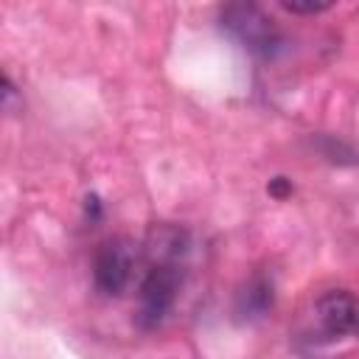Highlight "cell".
<instances>
[{
	"label": "cell",
	"mask_w": 359,
	"mask_h": 359,
	"mask_svg": "<svg viewBox=\"0 0 359 359\" xmlns=\"http://www.w3.org/2000/svg\"><path fill=\"white\" fill-rule=\"evenodd\" d=\"M188 252V233L174 224H157L146 236L149 264H180Z\"/></svg>",
	"instance_id": "cell-5"
},
{
	"label": "cell",
	"mask_w": 359,
	"mask_h": 359,
	"mask_svg": "<svg viewBox=\"0 0 359 359\" xmlns=\"http://www.w3.org/2000/svg\"><path fill=\"white\" fill-rule=\"evenodd\" d=\"M137 250L129 238H109L93 258V283L104 297H121L132 280Z\"/></svg>",
	"instance_id": "cell-3"
},
{
	"label": "cell",
	"mask_w": 359,
	"mask_h": 359,
	"mask_svg": "<svg viewBox=\"0 0 359 359\" xmlns=\"http://www.w3.org/2000/svg\"><path fill=\"white\" fill-rule=\"evenodd\" d=\"M317 320L328 337L359 334V300L348 289H331L317 297Z\"/></svg>",
	"instance_id": "cell-4"
},
{
	"label": "cell",
	"mask_w": 359,
	"mask_h": 359,
	"mask_svg": "<svg viewBox=\"0 0 359 359\" xmlns=\"http://www.w3.org/2000/svg\"><path fill=\"white\" fill-rule=\"evenodd\" d=\"M219 22L244 50H250L258 59H272L283 45V36L275 28L272 17H266L264 8L255 6V3H227V6H222Z\"/></svg>",
	"instance_id": "cell-1"
},
{
	"label": "cell",
	"mask_w": 359,
	"mask_h": 359,
	"mask_svg": "<svg viewBox=\"0 0 359 359\" xmlns=\"http://www.w3.org/2000/svg\"><path fill=\"white\" fill-rule=\"evenodd\" d=\"M266 191H269L275 199H286V196L292 194V182H289L286 177H275V180H269Z\"/></svg>",
	"instance_id": "cell-9"
},
{
	"label": "cell",
	"mask_w": 359,
	"mask_h": 359,
	"mask_svg": "<svg viewBox=\"0 0 359 359\" xmlns=\"http://www.w3.org/2000/svg\"><path fill=\"white\" fill-rule=\"evenodd\" d=\"M280 8L289 11V14H320V11H328L331 3H314V0H309V3H297V0H283Z\"/></svg>",
	"instance_id": "cell-7"
},
{
	"label": "cell",
	"mask_w": 359,
	"mask_h": 359,
	"mask_svg": "<svg viewBox=\"0 0 359 359\" xmlns=\"http://www.w3.org/2000/svg\"><path fill=\"white\" fill-rule=\"evenodd\" d=\"M180 286H182V264H149L137 289L135 323L143 331L157 328L174 309Z\"/></svg>",
	"instance_id": "cell-2"
},
{
	"label": "cell",
	"mask_w": 359,
	"mask_h": 359,
	"mask_svg": "<svg viewBox=\"0 0 359 359\" xmlns=\"http://www.w3.org/2000/svg\"><path fill=\"white\" fill-rule=\"evenodd\" d=\"M84 216H87V222H93V224L104 216V202H101L98 194H87V196H84Z\"/></svg>",
	"instance_id": "cell-8"
},
{
	"label": "cell",
	"mask_w": 359,
	"mask_h": 359,
	"mask_svg": "<svg viewBox=\"0 0 359 359\" xmlns=\"http://www.w3.org/2000/svg\"><path fill=\"white\" fill-rule=\"evenodd\" d=\"M272 303H275L272 280L266 275H252L236 294V314L241 320H258L272 309Z\"/></svg>",
	"instance_id": "cell-6"
}]
</instances>
